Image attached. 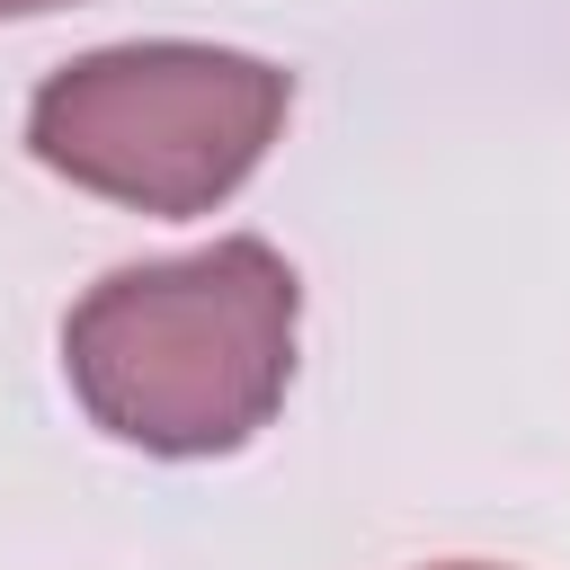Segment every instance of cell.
<instances>
[{"mask_svg":"<svg viewBox=\"0 0 570 570\" xmlns=\"http://www.w3.org/2000/svg\"><path fill=\"white\" fill-rule=\"evenodd\" d=\"M445 570H481V561H445Z\"/></svg>","mask_w":570,"mask_h":570,"instance_id":"277c9868","label":"cell"},{"mask_svg":"<svg viewBox=\"0 0 570 570\" xmlns=\"http://www.w3.org/2000/svg\"><path fill=\"white\" fill-rule=\"evenodd\" d=\"M294 80L232 45H98L27 107V151L134 214H214L276 142Z\"/></svg>","mask_w":570,"mask_h":570,"instance_id":"7a4b0ae2","label":"cell"},{"mask_svg":"<svg viewBox=\"0 0 570 570\" xmlns=\"http://www.w3.org/2000/svg\"><path fill=\"white\" fill-rule=\"evenodd\" d=\"M303 285L267 240H214L98 276L62 321V374L80 410L142 454L196 463L249 445L294 383Z\"/></svg>","mask_w":570,"mask_h":570,"instance_id":"6da1fadb","label":"cell"},{"mask_svg":"<svg viewBox=\"0 0 570 570\" xmlns=\"http://www.w3.org/2000/svg\"><path fill=\"white\" fill-rule=\"evenodd\" d=\"M45 9H80V0H0V18H45Z\"/></svg>","mask_w":570,"mask_h":570,"instance_id":"3957f363","label":"cell"}]
</instances>
